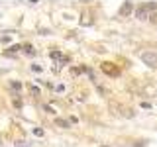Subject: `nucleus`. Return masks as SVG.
<instances>
[{"mask_svg":"<svg viewBox=\"0 0 157 147\" xmlns=\"http://www.w3.org/2000/svg\"><path fill=\"white\" fill-rule=\"evenodd\" d=\"M157 8V4L155 2H147V4H141V6H137L136 8V18L137 20H147L151 16V12Z\"/></svg>","mask_w":157,"mask_h":147,"instance_id":"1","label":"nucleus"},{"mask_svg":"<svg viewBox=\"0 0 157 147\" xmlns=\"http://www.w3.org/2000/svg\"><path fill=\"white\" fill-rule=\"evenodd\" d=\"M141 61H144L147 67L157 69V53H153V51H144V53H141Z\"/></svg>","mask_w":157,"mask_h":147,"instance_id":"2","label":"nucleus"},{"mask_svg":"<svg viewBox=\"0 0 157 147\" xmlns=\"http://www.w3.org/2000/svg\"><path fill=\"white\" fill-rule=\"evenodd\" d=\"M130 12H132V2H126L124 6L120 8V16H128Z\"/></svg>","mask_w":157,"mask_h":147,"instance_id":"3","label":"nucleus"}]
</instances>
